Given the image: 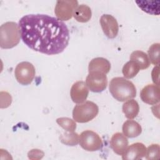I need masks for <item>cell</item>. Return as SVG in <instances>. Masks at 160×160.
Instances as JSON below:
<instances>
[{
    "mask_svg": "<svg viewBox=\"0 0 160 160\" xmlns=\"http://www.w3.org/2000/svg\"><path fill=\"white\" fill-rule=\"evenodd\" d=\"M19 26L22 41L31 49L48 55L62 52L68 46L69 32L66 24L46 14H28Z\"/></svg>",
    "mask_w": 160,
    "mask_h": 160,
    "instance_id": "cell-1",
    "label": "cell"
},
{
    "mask_svg": "<svg viewBox=\"0 0 160 160\" xmlns=\"http://www.w3.org/2000/svg\"><path fill=\"white\" fill-rule=\"evenodd\" d=\"M109 88L112 97L118 101L124 102L131 99L136 95L134 84L122 77L113 78L110 81Z\"/></svg>",
    "mask_w": 160,
    "mask_h": 160,
    "instance_id": "cell-2",
    "label": "cell"
},
{
    "mask_svg": "<svg viewBox=\"0 0 160 160\" xmlns=\"http://www.w3.org/2000/svg\"><path fill=\"white\" fill-rule=\"evenodd\" d=\"M21 31L15 22L9 21L0 27V46L2 49L12 48L20 41Z\"/></svg>",
    "mask_w": 160,
    "mask_h": 160,
    "instance_id": "cell-3",
    "label": "cell"
},
{
    "mask_svg": "<svg viewBox=\"0 0 160 160\" xmlns=\"http://www.w3.org/2000/svg\"><path fill=\"white\" fill-rule=\"evenodd\" d=\"M99 108L94 102L87 101L76 105L72 111L73 119L79 123L88 122L96 117Z\"/></svg>",
    "mask_w": 160,
    "mask_h": 160,
    "instance_id": "cell-4",
    "label": "cell"
},
{
    "mask_svg": "<svg viewBox=\"0 0 160 160\" xmlns=\"http://www.w3.org/2000/svg\"><path fill=\"white\" fill-rule=\"evenodd\" d=\"M79 143L81 148L87 151H98L103 145L99 135L91 130L84 131L80 134Z\"/></svg>",
    "mask_w": 160,
    "mask_h": 160,
    "instance_id": "cell-5",
    "label": "cell"
},
{
    "mask_svg": "<svg viewBox=\"0 0 160 160\" xmlns=\"http://www.w3.org/2000/svg\"><path fill=\"white\" fill-rule=\"evenodd\" d=\"M35 68L32 63L28 61L19 62L14 70L17 81L22 85L30 84L35 77Z\"/></svg>",
    "mask_w": 160,
    "mask_h": 160,
    "instance_id": "cell-6",
    "label": "cell"
},
{
    "mask_svg": "<svg viewBox=\"0 0 160 160\" xmlns=\"http://www.w3.org/2000/svg\"><path fill=\"white\" fill-rule=\"evenodd\" d=\"M78 6V2L76 0L58 1L54 9L56 18L61 21H68L71 19Z\"/></svg>",
    "mask_w": 160,
    "mask_h": 160,
    "instance_id": "cell-7",
    "label": "cell"
},
{
    "mask_svg": "<svg viewBox=\"0 0 160 160\" xmlns=\"http://www.w3.org/2000/svg\"><path fill=\"white\" fill-rule=\"evenodd\" d=\"M86 84L88 89L94 92L103 91L108 85V78L105 74L92 71L89 72L86 79Z\"/></svg>",
    "mask_w": 160,
    "mask_h": 160,
    "instance_id": "cell-8",
    "label": "cell"
},
{
    "mask_svg": "<svg viewBox=\"0 0 160 160\" xmlns=\"http://www.w3.org/2000/svg\"><path fill=\"white\" fill-rule=\"evenodd\" d=\"M99 22L104 34L110 39L116 37L119 31V25L116 19L110 14H103Z\"/></svg>",
    "mask_w": 160,
    "mask_h": 160,
    "instance_id": "cell-9",
    "label": "cell"
},
{
    "mask_svg": "<svg viewBox=\"0 0 160 160\" xmlns=\"http://www.w3.org/2000/svg\"><path fill=\"white\" fill-rule=\"evenodd\" d=\"M89 94V89L85 82L79 81L74 83L70 90V96L72 101L76 104L84 102Z\"/></svg>",
    "mask_w": 160,
    "mask_h": 160,
    "instance_id": "cell-10",
    "label": "cell"
},
{
    "mask_svg": "<svg viewBox=\"0 0 160 160\" xmlns=\"http://www.w3.org/2000/svg\"><path fill=\"white\" fill-rule=\"evenodd\" d=\"M141 100L149 105H154L159 102V88L156 84H148L144 86L141 92Z\"/></svg>",
    "mask_w": 160,
    "mask_h": 160,
    "instance_id": "cell-11",
    "label": "cell"
},
{
    "mask_svg": "<svg viewBox=\"0 0 160 160\" xmlns=\"http://www.w3.org/2000/svg\"><path fill=\"white\" fill-rule=\"evenodd\" d=\"M146 148L141 142H136L127 148L124 153L122 155L124 160H136L145 157Z\"/></svg>",
    "mask_w": 160,
    "mask_h": 160,
    "instance_id": "cell-12",
    "label": "cell"
},
{
    "mask_svg": "<svg viewBox=\"0 0 160 160\" xmlns=\"http://www.w3.org/2000/svg\"><path fill=\"white\" fill-rule=\"evenodd\" d=\"M128 146V140L122 133L116 132L110 140V147L113 151L118 154L122 155Z\"/></svg>",
    "mask_w": 160,
    "mask_h": 160,
    "instance_id": "cell-13",
    "label": "cell"
},
{
    "mask_svg": "<svg viewBox=\"0 0 160 160\" xmlns=\"http://www.w3.org/2000/svg\"><path fill=\"white\" fill-rule=\"evenodd\" d=\"M111 69V64L109 61L101 57L95 58L92 59L89 63V72L98 71L102 72L105 74L108 73Z\"/></svg>",
    "mask_w": 160,
    "mask_h": 160,
    "instance_id": "cell-14",
    "label": "cell"
},
{
    "mask_svg": "<svg viewBox=\"0 0 160 160\" xmlns=\"http://www.w3.org/2000/svg\"><path fill=\"white\" fill-rule=\"evenodd\" d=\"M123 134L129 138L138 136L142 132L141 125L134 120H127L123 123L122 128Z\"/></svg>",
    "mask_w": 160,
    "mask_h": 160,
    "instance_id": "cell-15",
    "label": "cell"
},
{
    "mask_svg": "<svg viewBox=\"0 0 160 160\" xmlns=\"http://www.w3.org/2000/svg\"><path fill=\"white\" fill-rule=\"evenodd\" d=\"M92 16V12L91 8L86 4H80L75 9L73 17L79 22H88Z\"/></svg>",
    "mask_w": 160,
    "mask_h": 160,
    "instance_id": "cell-16",
    "label": "cell"
},
{
    "mask_svg": "<svg viewBox=\"0 0 160 160\" xmlns=\"http://www.w3.org/2000/svg\"><path fill=\"white\" fill-rule=\"evenodd\" d=\"M122 112L129 119H132L137 116L139 111V106L134 99H129L122 105Z\"/></svg>",
    "mask_w": 160,
    "mask_h": 160,
    "instance_id": "cell-17",
    "label": "cell"
},
{
    "mask_svg": "<svg viewBox=\"0 0 160 160\" xmlns=\"http://www.w3.org/2000/svg\"><path fill=\"white\" fill-rule=\"evenodd\" d=\"M130 60L135 62L140 69H145L149 68L150 61L148 55L142 51H134L130 56Z\"/></svg>",
    "mask_w": 160,
    "mask_h": 160,
    "instance_id": "cell-18",
    "label": "cell"
},
{
    "mask_svg": "<svg viewBox=\"0 0 160 160\" xmlns=\"http://www.w3.org/2000/svg\"><path fill=\"white\" fill-rule=\"evenodd\" d=\"M140 70L138 65L132 61L127 62L123 66L122 72L126 79H131L136 76Z\"/></svg>",
    "mask_w": 160,
    "mask_h": 160,
    "instance_id": "cell-19",
    "label": "cell"
},
{
    "mask_svg": "<svg viewBox=\"0 0 160 160\" xmlns=\"http://www.w3.org/2000/svg\"><path fill=\"white\" fill-rule=\"evenodd\" d=\"M79 136L74 132H65L60 135L59 139L62 143L67 145L74 146L79 143Z\"/></svg>",
    "mask_w": 160,
    "mask_h": 160,
    "instance_id": "cell-20",
    "label": "cell"
},
{
    "mask_svg": "<svg viewBox=\"0 0 160 160\" xmlns=\"http://www.w3.org/2000/svg\"><path fill=\"white\" fill-rule=\"evenodd\" d=\"M159 43L152 44L149 48L148 53L149 61L154 65L159 64Z\"/></svg>",
    "mask_w": 160,
    "mask_h": 160,
    "instance_id": "cell-21",
    "label": "cell"
},
{
    "mask_svg": "<svg viewBox=\"0 0 160 160\" xmlns=\"http://www.w3.org/2000/svg\"><path fill=\"white\" fill-rule=\"evenodd\" d=\"M56 122L66 131L74 132L76 129V124L75 121L69 118H59L56 119Z\"/></svg>",
    "mask_w": 160,
    "mask_h": 160,
    "instance_id": "cell-22",
    "label": "cell"
},
{
    "mask_svg": "<svg viewBox=\"0 0 160 160\" xmlns=\"http://www.w3.org/2000/svg\"><path fill=\"white\" fill-rule=\"evenodd\" d=\"M160 148L158 144H152L146 149V158L148 160L159 159L160 155Z\"/></svg>",
    "mask_w": 160,
    "mask_h": 160,
    "instance_id": "cell-23",
    "label": "cell"
},
{
    "mask_svg": "<svg viewBox=\"0 0 160 160\" xmlns=\"http://www.w3.org/2000/svg\"><path fill=\"white\" fill-rule=\"evenodd\" d=\"M151 77L154 84L159 86V66H156L151 72Z\"/></svg>",
    "mask_w": 160,
    "mask_h": 160,
    "instance_id": "cell-24",
    "label": "cell"
},
{
    "mask_svg": "<svg viewBox=\"0 0 160 160\" xmlns=\"http://www.w3.org/2000/svg\"><path fill=\"white\" fill-rule=\"evenodd\" d=\"M38 156L40 157V158H42L43 155H44V152L39 150V149H32L29 152H28V158L29 159H31L32 156L34 157V156ZM34 157L32 158V159H34Z\"/></svg>",
    "mask_w": 160,
    "mask_h": 160,
    "instance_id": "cell-25",
    "label": "cell"
}]
</instances>
